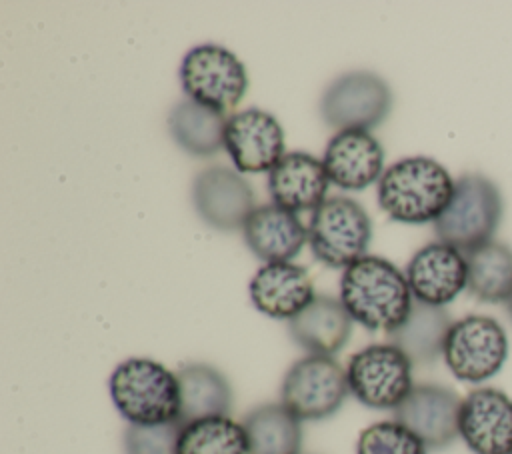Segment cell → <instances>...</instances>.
I'll use <instances>...</instances> for the list:
<instances>
[{
  "label": "cell",
  "instance_id": "6da1fadb",
  "mask_svg": "<svg viewBox=\"0 0 512 454\" xmlns=\"http://www.w3.org/2000/svg\"><path fill=\"white\" fill-rule=\"evenodd\" d=\"M340 302L350 318L370 332L398 328L414 302L406 276L382 256L366 254L340 276Z\"/></svg>",
  "mask_w": 512,
  "mask_h": 454
},
{
  "label": "cell",
  "instance_id": "7a4b0ae2",
  "mask_svg": "<svg viewBox=\"0 0 512 454\" xmlns=\"http://www.w3.org/2000/svg\"><path fill=\"white\" fill-rule=\"evenodd\" d=\"M454 192L450 172L428 156H408L384 170L378 180V206L396 222H436Z\"/></svg>",
  "mask_w": 512,
  "mask_h": 454
},
{
  "label": "cell",
  "instance_id": "3957f363",
  "mask_svg": "<svg viewBox=\"0 0 512 454\" xmlns=\"http://www.w3.org/2000/svg\"><path fill=\"white\" fill-rule=\"evenodd\" d=\"M108 390L114 408L128 424H164L180 416L176 372L152 358H126L110 374Z\"/></svg>",
  "mask_w": 512,
  "mask_h": 454
},
{
  "label": "cell",
  "instance_id": "277c9868",
  "mask_svg": "<svg viewBox=\"0 0 512 454\" xmlns=\"http://www.w3.org/2000/svg\"><path fill=\"white\" fill-rule=\"evenodd\" d=\"M502 214L504 200L496 182L480 172H468L454 180L452 198L434 222V234L466 254L494 240Z\"/></svg>",
  "mask_w": 512,
  "mask_h": 454
},
{
  "label": "cell",
  "instance_id": "5b68a950",
  "mask_svg": "<svg viewBox=\"0 0 512 454\" xmlns=\"http://www.w3.org/2000/svg\"><path fill=\"white\" fill-rule=\"evenodd\" d=\"M370 240L372 220L354 198H326L310 216L308 246L328 268H348L366 256Z\"/></svg>",
  "mask_w": 512,
  "mask_h": 454
},
{
  "label": "cell",
  "instance_id": "8992f818",
  "mask_svg": "<svg viewBox=\"0 0 512 454\" xmlns=\"http://www.w3.org/2000/svg\"><path fill=\"white\" fill-rule=\"evenodd\" d=\"M186 98L222 114L234 110L246 94L248 74L240 58L220 44L190 48L178 68Z\"/></svg>",
  "mask_w": 512,
  "mask_h": 454
},
{
  "label": "cell",
  "instance_id": "52a82bcc",
  "mask_svg": "<svg viewBox=\"0 0 512 454\" xmlns=\"http://www.w3.org/2000/svg\"><path fill=\"white\" fill-rule=\"evenodd\" d=\"M442 358L454 378L470 384L486 382L506 364L508 334L496 318L468 314L452 322Z\"/></svg>",
  "mask_w": 512,
  "mask_h": 454
},
{
  "label": "cell",
  "instance_id": "ba28073f",
  "mask_svg": "<svg viewBox=\"0 0 512 454\" xmlns=\"http://www.w3.org/2000/svg\"><path fill=\"white\" fill-rule=\"evenodd\" d=\"M392 104V90L382 76L368 70H352L326 86L320 98V116L336 132H370L388 118Z\"/></svg>",
  "mask_w": 512,
  "mask_h": 454
},
{
  "label": "cell",
  "instance_id": "9c48e42d",
  "mask_svg": "<svg viewBox=\"0 0 512 454\" xmlns=\"http://www.w3.org/2000/svg\"><path fill=\"white\" fill-rule=\"evenodd\" d=\"M350 394L366 408L394 410L414 388L412 362L390 342L368 344L346 366Z\"/></svg>",
  "mask_w": 512,
  "mask_h": 454
},
{
  "label": "cell",
  "instance_id": "30bf717a",
  "mask_svg": "<svg viewBox=\"0 0 512 454\" xmlns=\"http://www.w3.org/2000/svg\"><path fill=\"white\" fill-rule=\"evenodd\" d=\"M348 390L346 370L332 356L308 354L284 374L280 402L298 420H326L340 410Z\"/></svg>",
  "mask_w": 512,
  "mask_h": 454
},
{
  "label": "cell",
  "instance_id": "8fae6325",
  "mask_svg": "<svg viewBox=\"0 0 512 454\" xmlns=\"http://www.w3.org/2000/svg\"><path fill=\"white\" fill-rule=\"evenodd\" d=\"M192 204L204 224L220 232L242 230L254 212V190L228 166H208L192 180Z\"/></svg>",
  "mask_w": 512,
  "mask_h": 454
},
{
  "label": "cell",
  "instance_id": "7c38bea8",
  "mask_svg": "<svg viewBox=\"0 0 512 454\" xmlns=\"http://www.w3.org/2000/svg\"><path fill=\"white\" fill-rule=\"evenodd\" d=\"M462 398L442 384H414L392 410V420L408 428L428 450L448 448L458 434Z\"/></svg>",
  "mask_w": 512,
  "mask_h": 454
},
{
  "label": "cell",
  "instance_id": "4fadbf2b",
  "mask_svg": "<svg viewBox=\"0 0 512 454\" xmlns=\"http://www.w3.org/2000/svg\"><path fill=\"white\" fill-rule=\"evenodd\" d=\"M224 150L238 172H270L284 152V130L262 108H244L228 116Z\"/></svg>",
  "mask_w": 512,
  "mask_h": 454
},
{
  "label": "cell",
  "instance_id": "5bb4252c",
  "mask_svg": "<svg viewBox=\"0 0 512 454\" xmlns=\"http://www.w3.org/2000/svg\"><path fill=\"white\" fill-rule=\"evenodd\" d=\"M458 434L474 454H512V398L492 386L462 398Z\"/></svg>",
  "mask_w": 512,
  "mask_h": 454
},
{
  "label": "cell",
  "instance_id": "9a60e30c",
  "mask_svg": "<svg viewBox=\"0 0 512 454\" xmlns=\"http://www.w3.org/2000/svg\"><path fill=\"white\" fill-rule=\"evenodd\" d=\"M404 276L414 300L446 306L468 284L466 256L454 246L436 240L414 252Z\"/></svg>",
  "mask_w": 512,
  "mask_h": 454
},
{
  "label": "cell",
  "instance_id": "2e32d148",
  "mask_svg": "<svg viewBox=\"0 0 512 454\" xmlns=\"http://www.w3.org/2000/svg\"><path fill=\"white\" fill-rule=\"evenodd\" d=\"M328 180L342 190H364L384 174V148L364 130L336 132L322 156Z\"/></svg>",
  "mask_w": 512,
  "mask_h": 454
},
{
  "label": "cell",
  "instance_id": "e0dca14e",
  "mask_svg": "<svg viewBox=\"0 0 512 454\" xmlns=\"http://www.w3.org/2000/svg\"><path fill=\"white\" fill-rule=\"evenodd\" d=\"M328 174L322 160L308 152H286L268 172V194L272 204L288 212H314L328 192Z\"/></svg>",
  "mask_w": 512,
  "mask_h": 454
},
{
  "label": "cell",
  "instance_id": "ac0fdd59",
  "mask_svg": "<svg viewBox=\"0 0 512 454\" xmlns=\"http://www.w3.org/2000/svg\"><path fill=\"white\" fill-rule=\"evenodd\" d=\"M258 312L276 320H292L314 300V284L302 266L272 262L256 270L248 286Z\"/></svg>",
  "mask_w": 512,
  "mask_h": 454
},
{
  "label": "cell",
  "instance_id": "d6986e66",
  "mask_svg": "<svg viewBox=\"0 0 512 454\" xmlns=\"http://www.w3.org/2000/svg\"><path fill=\"white\" fill-rule=\"evenodd\" d=\"M242 236L250 252L264 264L290 262L308 242V226L294 212L262 204L248 216Z\"/></svg>",
  "mask_w": 512,
  "mask_h": 454
},
{
  "label": "cell",
  "instance_id": "ffe728a7",
  "mask_svg": "<svg viewBox=\"0 0 512 454\" xmlns=\"http://www.w3.org/2000/svg\"><path fill=\"white\" fill-rule=\"evenodd\" d=\"M352 322L340 298L316 294L300 314L288 320V334L308 354L332 356L350 340Z\"/></svg>",
  "mask_w": 512,
  "mask_h": 454
},
{
  "label": "cell",
  "instance_id": "44dd1931",
  "mask_svg": "<svg viewBox=\"0 0 512 454\" xmlns=\"http://www.w3.org/2000/svg\"><path fill=\"white\" fill-rule=\"evenodd\" d=\"M180 386V424L230 416L234 394L228 378L214 366L190 362L176 372Z\"/></svg>",
  "mask_w": 512,
  "mask_h": 454
},
{
  "label": "cell",
  "instance_id": "7402d4cb",
  "mask_svg": "<svg viewBox=\"0 0 512 454\" xmlns=\"http://www.w3.org/2000/svg\"><path fill=\"white\" fill-rule=\"evenodd\" d=\"M452 322L444 306L414 300L406 320L386 336L390 344L406 354L412 366H428L442 356Z\"/></svg>",
  "mask_w": 512,
  "mask_h": 454
},
{
  "label": "cell",
  "instance_id": "603a6c76",
  "mask_svg": "<svg viewBox=\"0 0 512 454\" xmlns=\"http://www.w3.org/2000/svg\"><path fill=\"white\" fill-rule=\"evenodd\" d=\"M228 116L202 106L190 98L176 102L168 112V130L172 140L190 156L208 158L224 148V130Z\"/></svg>",
  "mask_w": 512,
  "mask_h": 454
},
{
  "label": "cell",
  "instance_id": "cb8c5ba5",
  "mask_svg": "<svg viewBox=\"0 0 512 454\" xmlns=\"http://www.w3.org/2000/svg\"><path fill=\"white\" fill-rule=\"evenodd\" d=\"M242 426L248 440V454H300L302 420L282 402H266L252 408Z\"/></svg>",
  "mask_w": 512,
  "mask_h": 454
},
{
  "label": "cell",
  "instance_id": "d4e9b609",
  "mask_svg": "<svg viewBox=\"0 0 512 454\" xmlns=\"http://www.w3.org/2000/svg\"><path fill=\"white\" fill-rule=\"evenodd\" d=\"M464 256L468 264L466 290L480 302L506 304L512 296V248L492 240Z\"/></svg>",
  "mask_w": 512,
  "mask_h": 454
},
{
  "label": "cell",
  "instance_id": "484cf974",
  "mask_svg": "<svg viewBox=\"0 0 512 454\" xmlns=\"http://www.w3.org/2000/svg\"><path fill=\"white\" fill-rule=\"evenodd\" d=\"M178 454H248L244 426L230 416L182 424Z\"/></svg>",
  "mask_w": 512,
  "mask_h": 454
},
{
  "label": "cell",
  "instance_id": "4316f807",
  "mask_svg": "<svg viewBox=\"0 0 512 454\" xmlns=\"http://www.w3.org/2000/svg\"><path fill=\"white\" fill-rule=\"evenodd\" d=\"M356 454H428V448L396 420H382L360 432Z\"/></svg>",
  "mask_w": 512,
  "mask_h": 454
},
{
  "label": "cell",
  "instance_id": "83f0119b",
  "mask_svg": "<svg viewBox=\"0 0 512 454\" xmlns=\"http://www.w3.org/2000/svg\"><path fill=\"white\" fill-rule=\"evenodd\" d=\"M182 424L178 420L164 424H128L122 436L124 454H178Z\"/></svg>",
  "mask_w": 512,
  "mask_h": 454
},
{
  "label": "cell",
  "instance_id": "f1b7e54d",
  "mask_svg": "<svg viewBox=\"0 0 512 454\" xmlns=\"http://www.w3.org/2000/svg\"><path fill=\"white\" fill-rule=\"evenodd\" d=\"M506 310H508V316H510V320H512V296H510L508 302H506Z\"/></svg>",
  "mask_w": 512,
  "mask_h": 454
}]
</instances>
